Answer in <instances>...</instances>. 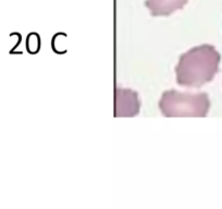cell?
<instances>
[{
	"mask_svg": "<svg viewBox=\"0 0 222 209\" xmlns=\"http://www.w3.org/2000/svg\"><path fill=\"white\" fill-rule=\"evenodd\" d=\"M220 61L221 56L212 45L193 47L179 58L175 67L176 83L186 88H200L219 72Z\"/></svg>",
	"mask_w": 222,
	"mask_h": 209,
	"instance_id": "obj_1",
	"label": "cell"
},
{
	"mask_svg": "<svg viewBox=\"0 0 222 209\" xmlns=\"http://www.w3.org/2000/svg\"><path fill=\"white\" fill-rule=\"evenodd\" d=\"M210 100L207 93H186L169 89L162 93L159 109L166 118L196 117L204 118L208 114Z\"/></svg>",
	"mask_w": 222,
	"mask_h": 209,
	"instance_id": "obj_2",
	"label": "cell"
},
{
	"mask_svg": "<svg viewBox=\"0 0 222 209\" xmlns=\"http://www.w3.org/2000/svg\"><path fill=\"white\" fill-rule=\"evenodd\" d=\"M114 116L135 117L138 114L140 102L136 91L118 87L114 91Z\"/></svg>",
	"mask_w": 222,
	"mask_h": 209,
	"instance_id": "obj_3",
	"label": "cell"
},
{
	"mask_svg": "<svg viewBox=\"0 0 222 209\" xmlns=\"http://www.w3.org/2000/svg\"><path fill=\"white\" fill-rule=\"evenodd\" d=\"M189 0H146L145 7L151 16H169L178 10L184 8Z\"/></svg>",
	"mask_w": 222,
	"mask_h": 209,
	"instance_id": "obj_4",
	"label": "cell"
}]
</instances>
